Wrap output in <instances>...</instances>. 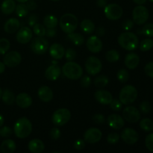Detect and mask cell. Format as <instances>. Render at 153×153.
I'll return each instance as SVG.
<instances>
[{"label": "cell", "instance_id": "36", "mask_svg": "<svg viewBox=\"0 0 153 153\" xmlns=\"http://www.w3.org/2000/svg\"><path fill=\"white\" fill-rule=\"evenodd\" d=\"M10 47V43L7 39L1 38L0 39V55H4L8 52Z\"/></svg>", "mask_w": 153, "mask_h": 153}, {"label": "cell", "instance_id": "63", "mask_svg": "<svg viewBox=\"0 0 153 153\" xmlns=\"http://www.w3.org/2000/svg\"><path fill=\"white\" fill-rule=\"evenodd\" d=\"M51 1H60V0H51Z\"/></svg>", "mask_w": 153, "mask_h": 153}, {"label": "cell", "instance_id": "20", "mask_svg": "<svg viewBox=\"0 0 153 153\" xmlns=\"http://www.w3.org/2000/svg\"><path fill=\"white\" fill-rule=\"evenodd\" d=\"M61 73V69L58 64H53L49 66L45 71V76L48 80L56 81L60 77Z\"/></svg>", "mask_w": 153, "mask_h": 153}, {"label": "cell", "instance_id": "52", "mask_svg": "<svg viewBox=\"0 0 153 153\" xmlns=\"http://www.w3.org/2000/svg\"><path fill=\"white\" fill-rule=\"evenodd\" d=\"M91 79L90 78V76H85L82 78V80H81V85H82L83 88H88V87L91 85Z\"/></svg>", "mask_w": 153, "mask_h": 153}, {"label": "cell", "instance_id": "42", "mask_svg": "<svg viewBox=\"0 0 153 153\" xmlns=\"http://www.w3.org/2000/svg\"><path fill=\"white\" fill-rule=\"evenodd\" d=\"M110 108L114 111H120L122 108V102L120 101V100L117 99H114V100H112V101L111 102L110 104Z\"/></svg>", "mask_w": 153, "mask_h": 153}, {"label": "cell", "instance_id": "54", "mask_svg": "<svg viewBox=\"0 0 153 153\" xmlns=\"http://www.w3.org/2000/svg\"><path fill=\"white\" fill-rule=\"evenodd\" d=\"M25 4H26L27 7H28L29 10H35L37 7V3H36V1H34V0H28V1L25 2Z\"/></svg>", "mask_w": 153, "mask_h": 153}, {"label": "cell", "instance_id": "47", "mask_svg": "<svg viewBox=\"0 0 153 153\" xmlns=\"http://www.w3.org/2000/svg\"><path fill=\"white\" fill-rule=\"evenodd\" d=\"M12 134V130L8 126H3L0 129V136L3 137H8Z\"/></svg>", "mask_w": 153, "mask_h": 153}, {"label": "cell", "instance_id": "8", "mask_svg": "<svg viewBox=\"0 0 153 153\" xmlns=\"http://www.w3.org/2000/svg\"><path fill=\"white\" fill-rule=\"evenodd\" d=\"M31 51L37 55H43L49 49V42L44 37H38L33 39L31 43Z\"/></svg>", "mask_w": 153, "mask_h": 153}, {"label": "cell", "instance_id": "30", "mask_svg": "<svg viewBox=\"0 0 153 153\" xmlns=\"http://www.w3.org/2000/svg\"><path fill=\"white\" fill-rule=\"evenodd\" d=\"M67 38L72 42L74 45L77 46H82L85 42V37L82 34L79 33H70V34H67Z\"/></svg>", "mask_w": 153, "mask_h": 153}, {"label": "cell", "instance_id": "13", "mask_svg": "<svg viewBox=\"0 0 153 153\" xmlns=\"http://www.w3.org/2000/svg\"><path fill=\"white\" fill-rule=\"evenodd\" d=\"M120 137L126 143L129 145L136 143L139 139V135L137 131L131 128H126L123 130Z\"/></svg>", "mask_w": 153, "mask_h": 153}, {"label": "cell", "instance_id": "1", "mask_svg": "<svg viewBox=\"0 0 153 153\" xmlns=\"http://www.w3.org/2000/svg\"><path fill=\"white\" fill-rule=\"evenodd\" d=\"M117 40L120 46L127 51L135 50L139 44L138 37L135 34L130 31H126L120 34Z\"/></svg>", "mask_w": 153, "mask_h": 153}, {"label": "cell", "instance_id": "32", "mask_svg": "<svg viewBox=\"0 0 153 153\" xmlns=\"http://www.w3.org/2000/svg\"><path fill=\"white\" fill-rule=\"evenodd\" d=\"M15 12L16 14L19 17H25V16L28 14L29 10L27 7L26 4L24 3H20L16 5V8H15Z\"/></svg>", "mask_w": 153, "mask_h": 153}, {"label": "cell", "instance_id": "50", "mask_svg": "<svg viewBox=\"0 0 153 153\" xmlns=\"http://www.w3.org/2000/svg\"><path fill=\"white\" fill-rule=\"evenodd\" d=\"M144 71L146 76L153 79V62H149L145 66Z\"/></svg>", "mask_w": 153, "mask_h": 153}, {"label": "cell", "instance_id": "22", "mask_svg": "<svg viewBox=\"0 0 153 153\" xmlns=\"http://www.w3.org/2000/svg\"><path fill=\"white\" fill-rule=\"evenodd\" d=\"M37 95L41 101L49 102L53 99V91L48 86H42L38 89Z\"/></svg>", "mask_w": 153, "mask_h": 153}, {"label": "cell", "instance_id": "4", "mask_svg": "<svg viewBox=\"0 0 153 153\" xmlns=\"http://www.w3.org/2000/svg\"><path fill=\"white\" fill-rule=\"evenodd\" d=\"M59 25L61 30L67 34L74 32L78 27V19L73 13H65L61 17Z\"/></svg>", "mask_w": 153, "mask_h": 153}, {"label": "cell", "instance_id": "3", "mask_svg": "<svg viewBox=\"0 0 153 153\" xmlns=\"http://www.w3.org/2000/svg\"><path fill=\"white\" fill-rule=\"evenodd\" d=\"M62 72L65 77L71 80H77L80 79L83 74L82 67L79 64L73 61L66 63L62 67Z\"/></svg>", "mask_w": 153, "mask_h": 153}, {"label": "cell", "instance_id": "11", "mask_svg": "<svg viewBox=\"0 0 153 153\" xmlns=\"http://www.w3.org/2000/svg\"><path fill=\"white\" fill-rule=\"evenodd\" d=\"M21 61H22V56L16 51H11L5 53V55L3 58V63L4 65L10 68L17 67Z\"/></svg>", "mask_w": 153, "mask_h": 153}, {"label": "cell", "instance_id": "46", "mask_svg": "<svg viewBox=\"0 0 153 153\" xmlns=\"http://www.w3.org/2000/svg\"><path fill=\"white\" fill-rule=\"evenodd\" d=\"M133 27H134V22H133V20H131V19H127L123 22L122 28L123 29L125 30V31H130Z\"/></svg>", "mask_w": 153, "mask_h": 153}, {"label": "cell", "instance_id": "62", "mask_svg": "<svg viewBox=\"0 0 153 153\" xmlns=\"http://www.w3.org/2000/svg\"><path fill=\"white\" fill-rule=\"evenodd\" d=\"M1 94H2V91H1V88H0V100H1Z\"/></svg>", "mask_w": 153, "mask_h": 153}, {"label": "cell", "instance_id": "45", "mask_svg": "<svg viewBox=\"0 0 153 153\" xmlns=\"http://www.w3.org/2000/svg\"><path fill=\"white\" fill-rule=\"evenodd\" d=\"M140 111L143 112V114L149 113L151 110V105L148 101H143L140 103Z\"/></svg>", "mask_w": 153, "mask_h": 153}, {"label": "cell", "instance_id": "5", "mask_svg": "<svg viewBox=\"0 0 153 153\" xmlns=\"http://www.w3.org/2000/svg\"><path fill=\"white\" fill-rule=\"evenodd\" d=\"M137 97V91L133 85H126L121 89L119 95L120 101L123 105H130L134 102Z\"/></svg>", "mask_w": 153, "mask_h": 153}, {"label": "cell", "instance_id": "24", "mask_svg": "<svg viewBox=\"0 0 153 153\" xmlns=\"http://www.w3.org/2000/svg\"><path fill=\"white\" fill-rule=\"evenodd\" d=\"M20 27V22L16 18H10L7 19L4 25V30L7 34H13L16 32Z\"/></svg>", "mask_w": 153, "mask_h": 153}, {"label": "cell", "instance_id": "58", "mask_svg": "<svg viewBox=\"0 0 153 153\" xmlns=\"http://www.w3.org/2000/svg\"><path fill=\"white\" fill-rule=\"evenodd\" d=\"M4 70H5V65H4V63L0 61V74L4 73Z\"/></svg>", "mask_w": 153, "mask_h": 153}, {"label": "cell", "instance_id": "40", "mask_svg": "<svg viewBox=\"0 0 153 153\" xmlns=\"http://www.w3.org/2000/svg\"><path fill=\"white\" fill-rule=\"evenodd\" d=\"M142 33L147 37H153V23H147L142 28Z\"/></svg>", "mask_w": 153, "mask_h": 153}, {"label": "cell", "instance_id": "28", "mask_svg": "<svg viewBox=\"0 0 153 153\" xmlns=\"http://www.w3.org/2000/svg\"><path fill=\"white\" fill-rule=\"evenodd\" d=\"M81 30L86 34H91L94 33L95 30V25L92 20L88 19H83L80 24Z\"/></svg>", "mask_w": 153, "mask_h": 153}, {"label": "cell", "instance_id": "27", "mask_svg": "<svg viewBox=\"0 0 153 153\" xmlns=\"http://www.w3.org/2000/svg\"><path fill=\"white\" fill-rule=\"evenodd\" d=\"M16 8L14 0H4L1 3V10L4 14L8 15L13 13Z\"/></svg>", "mask_w": 153, "mask_h": 153}, {"label": "cell", "instance_id": "37", "mask_svg": "<svg viewBox=\"0 0 153 153\" xmlns=\"http://www.w3.org/2000/svg\"><path fill=\"white\" fill-rule=\"evenodd\" d=\"M33 31L38 37H44V36H46V27L44 25H41V24L37 23V22L33 26Z\"/></svg>", "mask_w": 153, "mask_h": 153}, {"label": "cell", "instance_id": "10", "mask_svg": "<svg viewBox=\"0 0 153 153\" xmlns=\"http://www.w3.org/2000/svg\"><path fill=\"white\" fill-rule=\"evenodd\" d=\"M102 68V64L101 61L98 58L91 56L86 60L85 62V69L87 73L91 76H96L99 74Z\"/></svg>", "mask_w": 153, "mask_h": 153}, {"label": "cell", "instance_id": "43", "mask_svg": "<svg viewBox=\"0 0 153 153\" xmlns=\"http://www.w3.org/2000/svg\"><path fill=\"white\" fill-rule=\"evenodd\" d=\"M120 137V136L117 133H110V134L107 136V141L108 143H111V144H115V143H117L119 141Z\"/></svg>", "mask_w": 153, "mask_h": 153}, {"label": "cell", "instance_id": "29", "mask_svg": "<svg viewBox=\"0 0 153 153\" xmlns=\"http://www.w3.org/2000/svg\"><path fill=\"white\" fill-rule=\"evenodd\" d=\"M1 100H2L3 102L5 103L7 105H11L14 103L15 102V97L14 94L9 89H4L2 91V94H1Z\"/></svg>", "mask_w": 153, "mask_h": 153}, {"label": "cell", "instance_id": "44", "mask_svg": "<svg viewBox=\"0 0 153 153\" xmlns=\"http://www.w3.org/2000/svg\"><path fill=\"white\" fill-rule=\"evenodd\" d=\"M145 145L148 150L153 152V133L146 136L145 139Z\"/></svg>", "mask_w": 153, "mask_h": 153}, {"label": "cell", "instance_id": "34", "mask_svg": "<svg viewBox=\"0 0 153 153\" xmlns=\"http://www.w3.org/2000/svg\"><path fill=\"white\" fill-rule=\"evenodd\" d=\"M140 127L145 131H151L153 130V121L149 118H144L140 122Z\"/></svg>", "mask_w": 153, "mask_h": 153}, {"label": "cell", "instance_id": "16", "mask_svg": "<svg viewBox=\"0 0 153 153\" xmlns=\"http://www.w3.org/2000/svg\"><path fill=\"white\" fill-rule=\"evenodd\" d=\"M87 48L92 53H98L102 49V42L97 36H91L87 40Z\"/></svg>", "mask_w": 153, "mask_h": 153}, {"label": "cell", "instance_id": "56", "mask_svg": "<svg viewBox=\"0 0 153 153\" xmlns=\"http://www.w3.org/2000/svg\"><path fill=\"white\" fill-rule=\"evenodd\" d=\"M96 32H97V34L98 36L102 37V36H104V34H105V29L104 27H99L97 29V31H96Z\"/></svg>", "mask_w": 153, "mask_h": 153}, {"label": "cell", "instance_id": "7", "mask_svg": "<svg viewBox=\"0 0 153 153\" xmlns=\"http://www.w3.org/2000/svg\"><path fill=\"white\" fill-rule=\"evenodd\" d=\"M149 10L143 4L142 5L136 6L134 8V10H133V22L138 25L144 24L149 19Z\"/></svg>", "mask_w": 153, "mask_h": 153}, {"label": "cell", "instance_id": "21", "mask_svg": "<svg viewBox=\"0 0 153 153\" xmlns=\"http://www.w3.org/2000/svg\"><path fill=\"white\" fill-rule=\"evenodd\" d=\"M49 54L53 59L60 60L64 56L65 49L60 43H53L49 47Z\"/></svg>", "mask_w": 153, "mask_h": 153}, {"label": "cell", "instance_id": "35", "mask_svg": "<svg viewBox=\"0 0 153 153\" xmlns=\"http://www.w3.org/2000/svg\"><path fill=\"white\" fill-rule=\"evenodd\" d=\"M105 58L109 62H116L120 59V54L115 49H111L106 52Z\"/></svg>", "mask_w": 153, "mask_h": 153}, {"label": "cell", "instance_id": "53", "mask_svg": "<svg viewBox=\"0 0 153 153\" xmlns=\"http://www.w3.org/2000/svg\"><path fill=\"white\" fill-rule=\"evenodd\" d=\"M38 21V17L36 14H31L28 19V23L31 27H33Z\"/></svg>", "mask_w": 153, "mask_h": 153}, {"label": "cell", "instance_id": "33", "mask_svg": "<svg viewBox=\"0 0 153 153\" xmlns=\"http://www.w3.org/2000/svg\"><path fill=\"white\" fill-rule=\"evenodd\" d=\"M109 82V79L107 76L102 75V76H99L94 79V85L97 88H102L107 86Z\"/></svg>", "mask_w": 153, "mask_h": 153}, {"label": "cell", "instance_id": "39", "mask_svg": "<svg viewBox=\"0 0 153 153\" xmlns=\"http://www.w3.org/2000/svg\"><path fill=\"white\" fill-rule=\"evenodd\" d=\"M117 77L119 82H120L121 83H126V82H128V79H129V73L125 69H121L117 72Z\"/></svg>", "mask_w": 153, "mask_h": 153}, {"label": "cell", "instance_id": "51", "mask_svg": "<svg viewBox=\"0 0 153 153\" xmlns=\"http://www.w3.org/2000/svg\"><path fill=\"white\" fill-rule=\"evenodd\" d=\"M85 140L82 139H78L75 141L74 143V148L77 150H82L85 148Z\"/></svg>", "mask_w": 153, "mask_h": 153}, {"label": "cell", "instance_id": "41", "mask_svg": "<svg viewBox=\"0 0 153 153\" xmlns=\"http://www.w3.org/2000/svg\"><path fill=\"white\" fill-rule=\"evenodd\" d=\"M64 55H65V58L67 61H73L76 58V52L75 49H72V48H69L67 50H65Z\"/></svg>", "mask_w": 153, "mask_h": 153}, {"label": "cell", "instance_id": "31", "mask_svg": "<svg viewBox=\"0 0 153 153\" xmlns=\"http://www.w3.org/2000/svg\"><path fill=\"white\" fill-rule=\"evenodd\" d=\"M43 24L46 28H55L58 24V19L55 15H46L43 19Z\"/></svg>", "mask_w": 153, "mask_h": 153}, {"label": "cell", "instance_id": "2", "mask_svg": "<svg viewBox=\"0 0 153 153\" xmlns=\"http://www.w3.org/2000/svg\"><path fill=\"white\" fill-rule=\"evenodd\" d=\"M14 134L18 138L24 139L30 135L32 131V124L25 117H21L15 123L13 126Z\"/></svg>", "mask_w": 153, "mask_h": 153}, {"label": "cell", "instance_id": "14", "mask_svg": "<svg viewBox=\"0 0 153 153\" xmlns=\"http://www.w3.org/2000/svg\"><path fill=\"white\" fill-rule=\"evenodd\" d=\"M102 137V133L99 128H88L84 134V140L89 143H98Z\"/></svg>", "mask_w": 153, "mask_h": 153}, {"label": "cell", "instance_id": "9", "mask_svg": "<svg viewBox=\"0 0 153 153\" xmlns=\"http://www.w3.org/2000/svg\"><path fill=\"white\" fill-rule=\"evenodd\" d=\"M104 13L106 17L110 20H117L122 17L123 10L117 4H108L105 7Z\"/></svg>", "mask_w": 153, "mask_h": 153}, {"label": "cell", "instance_id": "55", "mask_svg": "<svg viewBox=\"0 0 153 153\" xmlns=\"http://www.w3.org/2000/svg\"><path fill=\"white\" fill-rule=\"evenodd\" d=\"M46 35L49 37H54L56 35L55 28H47L46 31Z\"/></svg>", "mask_w": 153, "mask_h": 153}, {"label": "cell", "instance_id": "12", "mask_svg": "<svg viewBox=\"0 0 153 153\" xmlns=\"http://www.w3.org/2000/svg\"><path fill=\"white\" fill-rule=\"evenodd\" d=\"M123 117L127 122L135 123L140 120V113L134 106H128L123 111Z\"/></svg>", "mask_w": 153, "mask_h": 153}, {"label": "cell", "instance_id": "57", "mask_svg": "<svg viewBox=\"0 0 153 153\" xmlns=\"http://www.w3.org/2000/svg\"><path fill=\"white\" fill-rule=\"evenodd\" d=\"M97 4L100 7H105L107 5V0H97Z\"/></svg>", "mask_w": 153, "mask_h": 153}, {"label": "cell", "instance_id": "61", "mask_svg": "<svg viewBox=\"0 0 153 153\" xmlns=\"http://www.w3.org/2000/svg\"><path fill=\"white\" fill-rule=\"evenodd\" d=\"M16 1H18V2H19V3H25L27 1H28V0H16Z\"/></svg>", "mask_w": 153, "mask_h": 153}, {"label": "cell", "instance_id": "59", "mask_svg": "<svg viewBox=\"0 0 153 153\" xmlns=\"http://www.w3.org/2000/svg\"><path fill=\"white\" fill-rule=\"evenodd\" d=\"M133 1L137 4H138V5H142V4L146 3V0H133Z\"/></svg>", "mask_w": 153, "mask_h": 153}, {"label": "cell", "instance_id": "60", "mask_svg": "<svg viewBox=\"0 0 153 153\" xmlns=\"http://www.w3.org/2000/svg\"><path fill=\"white\" fill-rule=\"evenodd\" d=\"M4 117L2 116L1 114H0V127H1L4 124Z\"/></svg>", "mask_w": 153, "mask_h": 153}, {"label": "cell", "instance_id": "38", "mask_svg": "<svg viewBox=\"0 0 153 153\" xmlns=\"http://www.w3.org/2000/svg\"><path fill=\"white\" fill-rule=\"evenodd\" d=\"M153 47V40L152 39H144L140 44V49L142 52H147Z\"/></svg>", "mask_w": 153, "mask_h": 153}, {"label": "cell", "instance_id": "26", "mask_svg": "<svg viewBox=\"0 0 153 153\" xmlns=\"http://www.w3.org/2000/svg\"><path fill=\"white\" fill-rule=\"evenodd\" d=\"M16 143L13 140L7 139L4 140L0 146V150L2 153H13L16 150Z\"/></svg>", "mask_w": 153, "mask_h": 153}, {"label": "cell", "instance_id": "15", "mask_svg": "<svg viewBox=\"0 0 153 153\" xmlns=\"http://www.w3.org/2000/svg\"><path fill=\"white\" fill-rule=\"evenodd\" d=\"M33 32L28 27H22L16 34V39L18 43L21 44H26L32 39Z\"/></svg>", "mask_w": 153, "mask_h": 153}, {"label": "cell", "instance_id": "17", "mask_svg": "<svg viewBox=\"0 0 153 153\" xmlns=\"http://www.w3.org/2000/svg\"><path fill=\"white\" fill-rule=\"evenodd\" d=\"M107 122L109 126L114 130L121 129L125 125L123 117L116 114L109 115L107 119Z\"/></svg>", "mask_w": 153, "mask_h": 153}, {"label": "cell", "instance_id": "19", "mask_svg": "<svg viewBox=\"0 0 153 153\" xmlns=\"http://www.w3.org/2000/svg\"><path fill=\"white\" fill-rule=\"evenodd\" d=\"M15 102L21 108H28L32 105V99L31 96L26 93H21L18 94L15 99Z\"/></svg>", "mask_w": 153, "mask_h": 153}, {"label": "cell", "instance_id": "49", "mask_svg": "<svg viewBox=\"0 0 153 153\" xmlns=\"http://www.w3.org/2000/svg\"><path fill=\"white\" fill-rule=\"evenodd\" d=\"M93 120L97 124H103L105 122V118L104 115L101 114H96L93 116Z\"/></svg>", "mask_w": 153, "mask_h": 153}, {"label": "cell", "instance_id": "6", "mask_svg": "<svg viewBox=\"0 0 153 153\" xmlns=\"http://www.w3.org/2000/svg\"><path fill=\"white\" fill-rule=\"evenodd\" d=\"M71 118V113L67 108H59L55 111L52 116V121L55 126H63L67 124Z\"/></svg>", "mask_w": 153, "mask_h": 153}, {"label": "cell", "instance_id": "23", "mask_svg": "<svg viewBox=\"0 0 153 153\" xmlns=\"http://www.w3.org/2000/svg\"><path fill=\"white\" fill-rule=\"evenodd\" d=\"M124 63L127 68L129 70H134L138 66L139 63H140V58L137 54L131 52V53L126 55Z\"/></svg>", "mask_w": 153, "mask_h": 153}, {"label": "cell", "instance_id": "48", "mask_svg": "<svg viewBox=\"0 0 153 153\" xmlns=\"http://www.w3.org/2000/svg\"><path fill=\"white\" fill-rule=\"evenodd\" d=\"M49 135H50L51 139L56 140L59 139L60 137H61V131L58 128H56V127L52 128L51 129L50 132H49Z\"/></svg>", "mask_w": 153, "mask_h": 153}, {"label": "cell", "instance_id": "18", "mask_svg": "<svg viewBox=\"0 0 153 153\" xmlns=\"http://www.w3.org/2000/svg\"><path fill=\"white\" fill-rule=\"evenodd\" d=\"M94 97L99 103L102 105H109L113 100L112 94L105 90H98L94 94Z\"/></svg>", "mask_w": 153, "mask_h": 153}, {"label": "cell", "instance_id": "25", "mask_svg": "<svg viewBox=\"0 0 153 153\" xmlns=\"http://www.w3.org/2000/svg\"><path fill=\"white\" fill-rule=\"evenodd\" d=\"M28 150L32 153H40L45 149L43 142L40 139H33L30 140L28 144Z\"/></svg>", "mask_w": 153, "mask_h": 153}, {"label": "cell", "instance_id": "64", "mask_svg": "<svg viewBox=\"0 0 153 153\" xmlns=\"http://www.w3.org/2000/svg\"><path fill=\"white\" fill-rule=\"evenodd\" d=\"M149 1H151V2H153V0H149Z\"/></svg>", "mask_w": 153, "mask_h": 153}]
</instances>
